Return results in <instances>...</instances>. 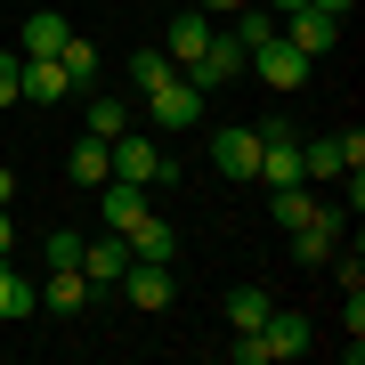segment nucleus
<instances>
[{
  "instance_id": "1",
  "label": "nucleus",
  "mask_w": 365,
  "mask_h": 365,
  "mask_svg": "<svg viewBox=\"0 0 365 365\" xmlns=\"http://www.w3.org/2000/svg\"><path fill=\"white\" fill-rule=\"evenodd\" d=\"M349 170H365V138H357V130L300 138V179H349Z\"/></svg>"
},
{
  "instance_id": "2",
  "label": "nucleus",
  "mask_w": 365,
  "mask_h": 365,
  "mask_svg": "<svg viewBox=\"0 0 365 365\" xmlns=\"http://www.w3.org/2000/svg\"><path fill=\"white\" fill-rule=\"evenodd\" d=\"M106 155H114V179H130V187H163L170 179V155L146 130H122V138H106Z\"/></svg>"
},
{
  "instance_id": "3",
  "label": "nucleus",
  "mask_w": 365,
  "mask_h": 365,
  "mask_svg": "<svg viewBox=\"0 0 365 365\" xmlns=\"http://www.w3.org/2000/svg\"><path fill=\"white\" fill-rule=\"evenodd\" d=\"M146 114H155V130H203V90L170 73V81L146 90Z\"/></svg>"
},
{
  "instance_id": "4",
  "label": "nucleus",
  "mask_w": 365,
  "mask_h": 365,
  "mask_svg": "<svg viewBox=\"0 0 365 365\" xmlns=\"http://www.w3.org/2000/svg\"><path fill=\"white\" fill-rule=\"evenodd\" d=\"M114 292L130 300V309H146V317H155V309H170V300H179V276H170V260H130Z\"/></svg>"
},
{
  "instance_id": "5",
  "label": "nucleus",
  "mask_w": 365,
  "mask_h": 365,
  "mask_svg": "<svg viewBox=\"0 0 365 365\" xmlns=\"http://www.w3.org/2000/svg\"><path fill=\"white\" fill-rule=\"evenodd\" d=\"M333 244H349V211H325V203H317L309 227H292V260H300V268H325Z\"/></svg>"
},
{
  "instance_id": "6",
  "label": "nucleus",
  "mask_w": 365,
  "mask_h": 365,
  "mask_svg": "<svg viewBox=\"0 0 365 365\" xmlns=\"http://www.w3.org/2000/svg\"><path fill=\"white\" fill-rule=\"evenodd\" d=\"M122 268H130V235L106 227V235H81V276H90V292H114Z\"/></svg>"
},
{
  "instance_id": "7",
  "label": "nucleus",
  "mask_w": 365,
  "mask_h": 365,
  "mask_svg": "<svg viewBox=\"0 0 365 365\" xmlns=\"http://www.w3.org/2000/svg\"><path fill=\"white\" fill-rule=\"evenodd\" d=\"M179 81H195L203 98H211V90H227V81H244V41H235V33H211V49H203Z\"/></svg>"
},
{
  "instance_id": "8",
  "label": "nucleus",
  "mask_w": 365,
  "mask_h": 365,
  "mask_svg": "<svg viewBox=\"0 0 365 365\" xmlns=\"http://www.w3.org/2000/svg\"><path fill=\"white\" fill-rule=\"evenodd\" d=\"M244 73H260V81H276V90H300V81H309V57L292 49L284 33H268L260 49H244Z\"/></svg>"
},
{
  "instance_id": "9",
  "label": "nucleus",
  "mask_w": 365,
  "mask_h": 365,
  "mask_svg": "<svg viewBox=\"0 0 365 365\" xmlns=\"http://www.w3.org/2000/svg\"><path fill=\"white\" fill-rule=\"evenodd\" d=\"M211 163H220V179H260V130L252 122L211 130Z\"/></svg>"
},
{
  "instance_id": "10",
  "label": "nucleus",
  "mask_w": 365,
  "mask_h": 365,
  "mask_svg": "<svg viewBox=\"0 0 365 365\" xmlns=\"http://www.w3.org/2000/svg\"><path fill=\"white\" fill-rule=\"evenodd\" d=\"M276 33H284L292 49L309 57V66H317V57H333V49H341V16H317V9H292V16H276Z\"/></svg>"
},
{
  "instance_id": "11",
  "label": "nucleus",
  "mask_w": 365,
  "mask_h": 365,
  "mask_svg": "<svg viewBox=\"0 0 365 365\" xmlns=\"http://www.w3.org/2000/svg\"><path fill=\"white\" fill-rule=\"evenodd\" d=\"M260 341H268V365H284V357H309V349H317V325H309L300 309H268Z\"/></svg>"
},
{
  "instance_id": "12",
  "label": "nucleus",
  "mask_w": 365,
  "mask_h": 365,
  "mask_svg": "<svg viewBox=\"0 0 365 365\" xmlns=\"http://www.w3.org/2000/svg\"><path fill=\"white\" fill-rule=\"evenodd\" d=\"M211 33H220V25H211L203 9H187V16H170V33H163V57H170V66L187 73V66H195V57L211 49Z\"/></svg>"
},
{
  "instance_id": "13",
  "label": "nucleus",
  "mask_w": 365,
  "mask_h": 365,
  "mask_svg": "<svg viewBox=\"0 0 365 365\" xmlns=\"http://www.w3.org/2000/svg\"><path fill=\"white\" fill-rule=\"evenodd\" d=\"M57 98H73V81L57 57H25V73H16V106H57Z\"/></svg>"
},
{
  "instance_id": "14",
  "label": "nucleus",
  "mask_w": 365,
  "mask_h": 365,
  "mask_svg": "<svg viewBox=\"0 0 365 365\" xmlns=\"http://www.w3.org/2000/svg\"><path fill=\"white\" fill-rule=\"evenodd\" d=\"M33 300H41L49 317H81L98 292H90V276H81V268H49V284H33Z\"/></svg>"
},
{
  "instance_id": "15",
  "label": "nucleus",
  "mask_w": 365,
  "mask_h": 365,
  "mask_svg": "<svg viewBox=\"0 0 365 365\" xmlns=\"http://www.w3.org/2000/svg\"><path fill=\"white\" fill-rule=\"evenodd\" d=\"M66 179L81 187V195H98V187L114 179V155H106V138H90V130L73 138V155H66Z\"/></svg>"
},
{
  "instance_id": "16",
  "label": "nucleus",
  "mask_w": 365,
  "mask_h": 365,
  "mask_svg": "<svg viewBox=\"0 0 365 365\" xmlns=\"http://www.w3.org/2000/svg\"><path fill=\"white\" fill-rule=\"evenodd\" d=\"M146 195H155V187L106 179V187H98V220H106V227H130V220H146Z\"/></svg>"
},
{
  "instance_id": "17",
  "label": "nucleus",
  "mask_w": 365,
  "mask_h": 365,
  "mask_svg": "<svg viewBox=\"0 0 365 365\" xmlns=\"http://www.w3.org/2000/svg\"><path fill=\"white\" fill-rule=\"evenodd\" d=\"M122 235H130V260H179V235H170L155 211H146V220H130Z\"/></svg>"
},
{
  "instance_id": "18",
  "label": "nucleus",
  "mask_w": 365,
  "mask_h": 365,
  "mask_svg": "<svg viewBox=\"0 0 365 365\" xmlns=\"http://www.w3.org/2000/svg\"><path fill=\"white\" fill-rule=\"evenodd\" d=\"M268 309H276V300H268L260 284H235V292H227V333H260Z\"/></svg>"
},
{
  "instance_id": "19",
  "label": "nucleus",
  "mask_w": 365,
  "mask_h": 365,
  "mask_svg": "<svg viewBox=\"0 0 365 365\" xmlns=\"http://www.w3.org/2000/svg\"><path fill=\"white\" fill-rule=\"evenodd\" d=\"M33 309H41V300H33V284H25V268L0 260V325H25Z\"/></svg>"
},
{
  "instance_id": "20",
  "label": "nucleus",
  "mask_w": 365,
  "mask_h": 365,
  "mask_svg": "<svg viewBox=\"0 0 365 365\" xmlns=\"http://www.w3.org/2000/svg\"><path fill=\"white\" fill-rule=\"evenodd\" d=\"M122 130H130V98H122V90H98L90 98V138H122Z\"/></svg>"
},
{
  "instance_id": "21",
  "label": "nucleus",
  "mask_w": 365,
  "mask_h": 365,
  "mask_svg": "<svg viewBox=\"0 0 365 365\" xmlns=\"http://www.w3.org/2000/svg\"><path fill=\"white\" fill-rule=\"evenodd\" d=\"M66 16H49V9H41V16H25V57H57V49H66Z\"/></svg>"
},
{
  "instance_id": "22",
  "label": "nucleus",
  "mask_w": 365,
  "mask_h": 365,
  "mask_svg": "<svg viewBox=\"0 0 365 365\" xmlns=\"http://www.w3.org/2000/svg\"><path fill=\"white\" fill-rule=\"evenodd\" d=\"M57 66H66V81H73V90H90V81H98V41L66 33V49H57Z\"/></svg>"
},
{
  "instance_id": "23",
  "label": "nucleus",
  "mask_w": 365,
  "mask_h": 365,
  "mask_svg": "<svg viewBox=\"0 0 365 365\" xmlns=\"http://www.w3.org/2000/svg\"><path fill=\"white\" fill-rule=\"evenodd\" d=\"M268 33H276V9H260V0H244V9H235V41H244V49H260Z\"/></svg>"
},
{
  "instance_id": "24",
  "label": "nucleus",
  "mask_w": 365,
  "mask_h": 365,
  "mask_svg": "<svg viewBox=\"0 0 365 365\" xmlns=\"http://www.w3.org/2000/svg\"><path fill=\"white\" fill-rule=\"evenodd\" d=\"M309 211H317V195H309V187H276V227H309Z\"/></svg>"
},
{
  "instance_id": "25",
  "label": "nucleus",
  "mask_w": 365,
  "mask_h": 365,
  "mask_svg": "<svg viewBox=\"0 0 365 365\" xmlns=\"http://www.w3.org/2000/svg\"><path fill=\"white\" fill-rule=\"evenodd\" d=\"M170 73H179V66H170L163 49H138V57H130V90H138V98L155 90V81H170Z\"/></svg>"
},
{
  "instance_id": "26",
  "label": "nucleus",
  "mask_w": 365,
  "mask_h": 365,
  "mask_svg": "<svg viewBox=\"0 0 365 365\" xmlns=\"http://www.w3.org/2000/svg\"><path fill=\"white\" fill-rule=\"evenodd\" d=\"M41 268H81V235H73V227L41 235Z\"/></svg>"
},
{
  "instance_id": "27",
  "label": "nucleus",
  "mask_w": 365,
  "mask_h": 365,
  "mask_svg": "<svg viewBox=\"0 0 365 365\" xmlns=\"http://www.w3.org/2000/svg\"><path fill=\"white\" fill-rule=\"evenodd\" d=\"M325 268L341 276V292H365V260H357V252H341V244H333V260H325Z\"/></svg>"
},
{
  "instance_id": "28",
  "label": "nucleus",
  "mask_w": 365,
  "mask_h": 365,
  "mask_svg": "<svg viewBox=\"0 0 365 365\" xmlns=\"http://www.w3.org/2000/svg\"><path fill=\"white\" fill-rule=\"evenodd\" d=\"M227 357H235V365H268V341H260V333H235Z\"/></svg>"
},
{
  "instance_id": "29",
  "label": "nucleus",
  "mask_w": 365,
  "mask_h": 365,
  "mask_svg": "<svg viewBox=\"0 0 365 365\" xmlns=\"http://www.w3.org/2000/svg\"><path fill=\"white\" fill-rule=\"evenodd\" d=\"M16 73H25V57L0 49V106H16Z\"/></svg>"
},
{
  "instance_id": "30",
  "label": "nucleus",
  "mask_w": 365,
  "mask_h": 365,
  "mask_svg": "<svg viewBox=\"0 0 365 365\" xmlns=\"http://www.w3.org/2000/svg\"><path fill=\"white\" fill-rule=\"evenodd\" d=\"M9 252H16V220L0 211V260H9Z\"/></svg>"
},
{
  "instance_id": "31",
  "label": "nucleus",
  "mask_w": 365,
  "mask_h": 365,
  "mask_svg": "<svg viewBox=\"0 0 365 365\" xmlns=\"http://www.w3.org/2000/svg\"><path fill=\"white\" fill-rule=\"evenodd\" d=\"M9 203H16V170L0 163V211H9Z\"/></svg>"
},
{
  "instance_id": "32",
  "label": "nucleus",
  "mask_w": 365,
  "mask_h": 365,
  "mask_svg": "<svg viewBox=\"0 0 365 365\" xmlns=\"http://www.w3.org/2000/svg\"><path fill=\"white\" fill-rule=\"evenodd\" d=\"M309 9H317V16H349L357 0H309Z\"/></svg>"
},
{
  "instance_id": "33",
  "label": "nucleus",
  "mask_w": 365,
  "mask_h": 365,
  "mask_svg": "<svg viewBox=\"0 0 365 365\" xmlns=\"http://www.w3.org/2000/svg\"><path fill=\"white\" fill-rule=\"evenodd\" d=\"M195 9H203V16H235L244 0H195Z\"/></svg>"
}]
</instances>
